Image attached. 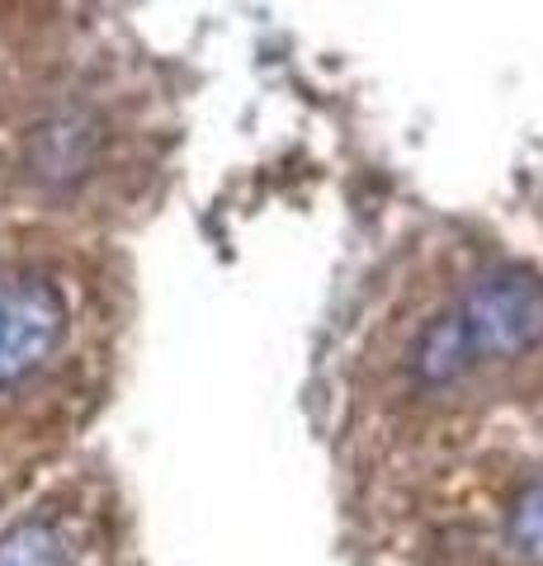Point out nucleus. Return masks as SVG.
Instances as JSON below:
<instances>
[{
    "mask_svg": "<svg viewBox=\"0 0 543 566\" xmlns=\"http://www.w3.org/2000/svg\"><path fill=\"white\" fill-rule=\"evenodd\" d=\"M468 364H472V345H468V335H463V326H459V316H453V312L420 331V340H416V374L426 382L459 378Z\"/></svg>",
    "mask_w": 543,
    "mask_h": 566,
    "instance_id": "7ed1b4c3",
    "label": "nucleus"
},
{
    "mask_svg": "<svg viewBox=\"0 0 543 566\" xmlns=\"http://www.w3.org/2000/svg\"><path fill=\"white\" fill-rule=\"evenodd\" d=\"M0 566H72V553H66L58 528L29 520L0 534Z\"/></svg>",
    "mask_w": 543,
    "mask_h": 566,
    "instance_id": "20e7f679",
    "label": "nucleus"
},
{
    "mask_svg": "<svg viewBox=\"0 0 543 566\" xmlns=\"http://www.w3.org/2000/svg\"><path fill=\"white\" fill-rule=\"evenodd\" d=\"M459 326L478 354H524L543 345V279L520 264H497L468 283Z\"/></svg>",
    "mask_w": 543,
    "mask_h": 566,
    "instance_id": "f257e3e1",
    "label": "nucleus"
},
{
    "mask_svg": "<svg viewBox=\"0 0 543 566\" xmlns=\"http://www.w3.org/2000/svg\"><path fill=\"white\" fill-rule=\"evenodd\" d=\"M66 335V303L39 274H0V387L24 382Z\"/></svg>",
    "mask_w": 543,
    "mask_h": 566,
    "instance_id": "f03ea898",
    "label": "nucleus"
},
{
    "mask_svg": "<svg viewBox=\"0 0 543 566\" xmlns=\"http://www.w3.org/2000/svg\"><path fill=\"white\" fill-rule=\"evenodd\" d=\"M511 538L534 566H543V476L520 491L515 515H511Z\"/></svg>",
    "mask_w": 543,
    "mask_h": 566,
    "instance_id": "39448f33",
    "label": "nucleus"
}]
</instances>
